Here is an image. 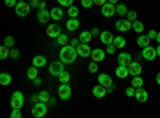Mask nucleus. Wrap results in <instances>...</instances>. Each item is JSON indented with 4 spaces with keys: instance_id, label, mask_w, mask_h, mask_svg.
Returning a JSON list of instances; mask_svg holds the SVG:
<instances>
[{
    "instance_id": "nucleus-1",
    "label": "nucleus",
    "mask_w": 160,
    "mask_h": 118,
    "mask_svg": "<svg viewBox=\"0 0 160 118\" xmlns=\"http://www.w3.org/2000/svg\"><path fill=\"white\" fill-rule=\"evenodd\" d=\"M77 48L72 45H64L59 51V61H62L64 64H72L77 59Z\"/></svg>"
},
{
    "instance_id": "nucleus-2",
    "label": "nucleus",
    "mask_w": 160,
    "mask_h": 118,
    "mask_svg": "<svg viewBox=\"0 0 160 118\" xmlns=\"http://www.w3.org/2000/svg\"><path fill=\"white\" fill-rule=\"evenodd\" d=\"M48 112V106H47V102H42V101H37L34 104V107H32V115L35 118H43Z\"/></svg>"
},
{
    "instance_id": "nucleus-3",
    "label": "nucleus",
    "mask_w": 160,
    "mask_h": 118,
    "mask_svg": "<svg viewBox=\"0 0 160 118\" xmlns=\"http://www.w3.org/2000/svg\"><path fill=\"white\" fill-rule=\"evenodd\" d=\"M10 104H11L13 109H19V110H21V107L24 106V96H22L21 91H15V93L11 94Z\"/></svg>"
},
{
    "instance_id": "nucleus-4",
    "label": "nucleus",
    "mask_w": 160,
    "mask_h": 118,
    "mask_svg": "<svg viewBox=\"0 0 160 118\" xmlns=\"http://www.w3.org/2000/svg\"><path fill=\"white\" fill-rule=\"evenodd\" d=\"M15 11H16V16L26 18V16H29V13H31V5L26 3V2H18L16 7H15Z\"/></svg>"
},
{
    "instance_id": "nucleus-5",
    "label": "nucleus",
    "mask_w": 160,
    "mask_h": 118,
    "mask_svg": "<svg viewBox=\"0 0 160 118\" xmlns=\"http://www.w3.org/2000/svg\"><path fill=\"white\" fill-rule=\"evenodd\" d=\"M58 96H59V99H62V101L71 99L72 89H71L69 83H61V85H59V88H58Z\"/></svg>"
},
{
    "instance_id": "nucleus-6",
    "label": "nucleus",
    "mask_w": 160,
    "mask_h": 118,
    "mask_svg": "<svg viewBox=\"0 0 160 118\" xmlns=\"http://www.w3.org/2000/svg\"><path fill=\"white\" fill-rule=\"evenodd\" d=\"M62 70H64V62H62V61L51 62L50 67H48V72H50V75H53V77H58Z\"/></svg>"
},
{
    "instance_id": "nucleus-7",
    "label": "nucleus",
    "mask_w": 160,
    "mask_h": 118,
    "mask_svg": "<svg viewBox=\"0 0 160 118\" xmlns=\"http://www.w3.org/2000/svg\"><path fill=\"white\" fill-rule=\"evenodd\" d=\"M141 56H142V59H146V61H154V59L157 58V50L152 48L151 45H149V46H144L142 51H141Z\"/></svg>"
},
{
    "instance_id": "nucleus-8",
    "label": "nucleus",
    "mask_w": 160,
    "mask_h": 118,
    "mask_svg": "<svg viewBox=\"0 0 160 118\" xmlns=\"http://www.w3.org/2000/svg\"><path fill=\"white\" fill-rule=\"evenodd\" d=\"M115 29L120 32H130L131 31V21H128L127 18H122L115 22Z\"/></svg>"
},
{
    "instance_id": "nucleus-9",
    "label": "nucleus",
    "mask_w": 160,
    "mask_h": 118,
    "mask_svg": "<svg viewBox=\"0 0 160 118\" xmlns=\"http://www.w3.org/2000/svg\"><path fill=\"white\" fill-rule=\"evenodd\" d=\"M128 72H130V75L131 77H136V75H141V72H142V67H141V64H139V61H131L128 65Z\"/></svg>"
},
{
    "instance_id": "nucleus-10",
    "label": "nucleus",
    "mask_w": 160,
    "mask_h": 118,
    "mask_svg": "<svg viewBox=\"0 0 160 118\" xmlns=\"http://www.w3.org/2000/svg\"><path fill=\"white\" fill-rule=\"evenodd\" d=\"M101 13H102V16H106V18H112L115 15V5L111 3V2H106L101 7Z\"/></svg>"
},
{
    "instance_id": "nucleus-11",
    "label": "nucleus",
    "mask_w": 160,
    "mask_h": 118,
    "mask_svg": "<svg viewBox=\"0 0 160 118\" xmlns=\"http://www.w3.org/2000/svg\"><path fill=\"white\" fill-rule=\"evenodd\" d=\"M90 58H91L93 61H95V62H101V61H104V59H106V51H104V50H101V48H95V50H91Z\"/></svg>"
},
{
    "instance_id": "nucleus-12",
    "label": "nucleus",
    "mask_w": 160,
    "mask_h": 118,
    "mask_svg": "<svg viewBox=\"0 0 160 118\" xmlns=\"http://www.w3.org/2000/svg\"><path fill=\"white\" fill-rule=\"evenodd\" d=\"M98 83H99V85H102L106 89L111 88V86L114 85L111 75H108V73H99V75H98Z\"/></svg>"
},
{
    "instance_id": "nucleus-13",
    "label": "nucleus",
    "mask_w": 160,
    "mask_h": 118,
    "mask_svg": "<svg viewBox=\"0 0 160 118\" xmlns=\"http://www.w3.org/2000/svg\"><path fill=\"white\" fill-rule=\"evenodd\" d=\"M77 54H78L80 58H90V54H91L90 45H88V43H80V45L77 46Z\"/></svg>"
},
{
    "instance_id": "nucleus-14",
    "label": "nucleus",
    "mask_w": 160,
    "mask_h": 118,
    "mask_svg": "<svg viewBox=\"0 0 160 118\" xmlns=\"http://www.w3.org/2000/svg\"><path fill=\"white\" fill-rule=\"evenodd\" d=\"M50 19H51V16H50V11H48L47 8L38 10V13H37V21H38L40 24H47Z\"/></svg>"
},
{
    "instance_id": "nucleus-15",
    "label": "nucleus",
    "mask_w": 160,
    "mask_h": 118,
    "mask_svg": "<svg viewBox=\"0 0 160 118\" xmlns=\"http://www.w3.org/2000/svg\"><path fill=\"white\" fill-rule=\"evenodd\" d=\"M45 32H47V35H48L50 38H56V37L61 34V27H59V24H50Z\"/></svg>"
},
{
    "instance_id": "nucleus-16",
    "label": "nucleus",
    "mask_w": 160,
    "mask_h": 118,
    "mask_svg": "<svg viewBox=\"0 0 160 118\" xmlns=\"http://www.w3.org/2000/svg\"><path fill=\"white\" fill-rule=\"evenodd\" d=\"M99 40H101V43H104V45H111V43H114V35H112V32H109V31H102V32L99 34Z\"/></svg>"
},
{
    "instance_id": "nucleus-17",
    "label": "nucleus",
    "mask_w": 160,
    "mask_h": 118,
    "mask_svg": "<svg viewBox=\"0 0 160 118\" xmlns=\"http://www.w3.org/2000/svg\"><path fill=\"white\" fill-rule=\"evenodd\" d=\"M135 97H136V101L138 102H141V104H144L146 101L149 99V93L146 89H142V86L141 88H136V93H135Z\"/></svg>"
},
{
    "instance_id": "nucleus-18",
    "label": "nucleus",
    "mask_w": 160,
    "mask_h": 118,
    "mask_svg": "<svg viewBox=\"0 0 160 118\" xmlns=\"http://www.w3.org/2000/svg\"><path fill=\"white\" fill-rule=\"evenodd\" d=\"M106 94H108V89H106L102 85H96V86H93V96L95 97H98V99H102V97H106Z\"/></svg>"
},
{
    "instance_id": "nucleus-19",
    "label": "nucleus",
    "mask_w": 160,
    "mask_h": 118,
    "mask_svg": "<svg viewBox=\"0 0 160 118\" xmlns=\"http://www.w3.org/2000/svg\"><path fill=\"white\" fill-rule=\"evenodd\" d=\"M66 27H68L69 32H74V31H78L80 27V21L77 18H69L68 22H66Z\"/></svg>"
},
{
    "instance_id": "nucleus-20",
    "label": "nucleus",
    "mask_w": 160,
    "mask_h": 118,
    "mask_svg": "<svg viewBox=\"0 0 160 118\" xmlns=\"http://www.w3.org/2000/svg\"><path fill=\"white\" fill-rule=\"evenodd\" d=\"M50 16H51V19L59 21V19H62V18H64V11H62V8L55 7V8H51V10H50Z\"/></svg>"
},
{
    "instance_id": "nucleus-21",
    "label": "nucleus",
    "mask_w": 160,
    "mask_h": 118,
    "mask_svg": "<svg viewBox=\"0 0 160 118\" xmlns=\"http://www.w3.org/2000/svg\"><path fill=\"white\" fill-rule=\"evenodd\" d=\"M115 75H117L118 78H122V80H125V78L130 75L128 67H127V65H120V64H118V67L115 69Z\"/></svg>"
},
{
    "instance_id": "nucleus-22",
    "label": "nucleus",
    "mask_w": 160,
    "mask_h": 118,
    "mask_svg": "<svg viewBox=\"0 0 160 118\" xmlns=\"http://www.w3.org/2000/svg\"><path fill=\"white\" fill-rule=\"evenodd\" d=\"M117 59H118V64L120 65H128L133 59H131V54L130 53H125V51H123V53H120L118 56H117Z\"/></svg>"
},
{
    "instance_id": "nucleus-23",
    "label": "nucleus",
    "mask_w": 160,
    "mask_h": 118,
    "mask_svg": "<svg viewBox=\"0 0 160 118\" xmlns=\"http://www.w3.org/2000/svg\"><path fill=\"white\" fill-rule=\"evenodd\" d=\"M32 65H35V67H38V69L45 67V65H47V58L45 56H34Z\"/></svg>"
},
{
    "instance_id": "nucleus-24",
    "label": "nucleus",
    "mask_w": 160,
    "mask_h": 118,
    "mask_svg": "<svg viewBox=\"0 0 160 118\" xmlns=\"http://www.w3.org/2000/svg\"><path fill=\"white\" fill-rule=\"evenodd\" d=\"M125 45H127L125 37H122V35H117V37H114V46H115V48L122 50V48H125Z\"/></svg>"
},
{
    "instance_id": "nucleus-25",
    "label": "nucleus",
    "mask_w": 160,
    "mask_h": 118,
    "mask_svg": "<svg viewBox=\"0 0 160 118\" xmlns=\"http://www.w3.org/2000/svg\"><path fill=\"white\" fill-rule=\"evenodd\" d=\"M151 45V38L148 37V34H146V35H139L138 37V46H141V48H144V46H149Z\"/></svg>"
},
{
    "instance_id": "nucleus-26",
    "label": "nucleus",
    "mask_w": 160,
    "mask_h": 118,
    "mask_svg": "<svg viewBox=\"0 0 160 118\" xmlns=\"http://www.w3.org/2000/svg\"><path fill=\"white\" fill-rule=\"evenodd\" d=\"M91 38H93V35H91V32L90 31H83V32H80V43H90L91 42Z\"/></svg>"
},
{
    "instance_id": "nucleus-27",
    "label": "nucleus",
    "mask_w": 160,
    "mask_h": 118,
    "mask_svg": "<svg viewBox=\"0 0 160 118\" xmlns=\"http://www.w3.org/2000/svg\"><path fill=\"white\" fill-rule=\"evenodd\" d=\"M11 83V75L7 72H0V85L2 86H8Z\"/></svg>"
},
{
    "instance_id": "nucleus-28",
    "label": "nucleus",
    "mask_w": 160,
    "mask_h": 118,
    "mask_svg": "<svg viewBox=\"0 0 160 118\" xmlns=\"http://www.w3.org/2000/svg\"><path fill=\"white\" fill-rule=\"evenodd\" d=\"M131 31H135V32H138V34H142L144 32V24L141 22V21H133L131 22Z\"/></svg>"
},
{
    "instance_id": "nucleus-29",
    "label": "nucleus",
    "mask_w": 160,
    "mask_h": 118,
    "mask_svg": "<svg viewBox=\"0 0 160 118\" xmlns=\"http://www.w3.org/2000/svg\"><path fill=\"white\" fill-rule=\"evenodd\" d=\"M58 80H59V83H69V82H71V73H69L68 70H62V72L58 75Z\"/></svg>"
},
{
    "instance_id": "nucleus-30",
    "label": "nucleus",
    "mask_w": 160,
    "mask_h": 118,
    "mask_svg": "<svg viewBox=\"0 0 160 118\" xmlns=\"http://www.w3.org/2000/svg\"><path fill=\"white\" fill-rule=\"evenodd\" d=\"M38 77V67H35V65H32V67L28 69V78L29 80H34V78Z\"/></svg>"
},
{
    "instance_id": "nucleus-31",
    "label": "nucleus",
    "mask_w": 160,
    "mask_h": 118,
    "mask_svg": "<svg viewBox=\"0 0 160 118\" xmlns=\"http://www.w3.org/2000/svg\"><path fill=\"white\" fill-rule=\"evenodd\" d=\"M127 11H128L127 5H122V3H117V5H115V13H117L118 16H125Z\"/></svg>"
},
{
    "instance_id": "nucleus-32",
    "label": "nucleus",
    "mask_w": 160,
    "mask_h": 118,
    "mask_svg": "<svg viewBox=\"0 0 160 118\" xmlns=\"http://www.w3.org/2000/svg\"><path fill=\"white\" fill-rule=\"evenodd\" d=\"M142 85H144V80L141 78V75L133 77V80H131V86H133V88H141Z\"/></svg>"
},
{
    "instance_id": "nucleus-33",
    "label": "nucleus",
    "mask_w": 160,
    "mask_h": 118,
    "mask_svg": "<svg viewBox=\"0 0 160 118\" xmlns=\"http://www.w3.org/2000/svg\"><path fill=\"white\" fill-rule=\"evenodd\" d=\"M7 58H10V50L5 45H0V61H3Z\"/></svg>"
},
{
    "instance_id": "nucleus-34",
    "label": "nucleus",
    "mask_w": 160,
    "mask_h": 118,
    "mask_svg": "<svg viewBox=\"0 0 160 118\" xmlns=\"http://www.w3.org/2000/svg\"><path fill=\"white\" fill-rule=\"evenodd\" d=\"M55 45H61V46H64V45H68V35H64L62 32L56 37V43Z\"/></svg>"
},
{
    "instance_id": "nucleus-35",
    "label": "nucleus",
    "mask_w": 160,
    "mask_h": 118,
    "mask_svg": "<svg viewBox=\"0 0 160 118\" xmlns=\"http://www.w3.org/2000/svg\"><path fill=\"white\" fill-rule=\"evenodd\" d=\"M68 16H69V18H77V16H78V8L74 7V5H71V7L68 8Z\"/></svg>"
},
{
    "instance_id": "nucleus-36",
    "label": "nucleus",
    "mask_w": 160,
    "mask_h": 118,
    "mask_svg": "<svg viewBox=\"0 0 160 118\" xmlns=\"http://www.w3.org/2000/svg\"><path fill=\"white\" fill-rule=\"evenodd\" d=\"M125 16H127V19H128V21H131V22H133V21H136V19H138V13H136L135 10H128Z\"/></svg>"
},
{
    "instance_id": "nucleus-37",
    "label": "nucleus",
    "mask_w": 160,
    "mask_h": 118,
    "mask_svg": "<svg viewBox=\"0 0 160 118\" xmlns=\"http://www.w3.org/2000/svg\"><path fill=\"white\" fill-rule=\"evenodd\" d=\"M3 45H5L7 48H11L13 45H15V37H11V35H7V37L3 38Z\"/></svg>"
},
{
    "instance_id": "nucleus-38",
    "label": "nucleus",
    "mask_w": 160,
    "mask_h": 118,
    "mask_svg": "<svg viewBox=\"0 0 160 118\" xmlns=\"http://www.w3.org/2000/svg\"><path fill=\"white\" fill-rule=\"evenodd\" d=\"M37 96H38V101H42V102H48L50 97H51L48 91H42V93H38Z\"/></svg>"
},
{
    "instance_id": "nucleus-39",
    "label": "nucleus",
    "mask_w": 160,
    "mask_h": 118,
    "mask_svg": "<svg viewBox=\"0 0 160 118\" xmlns=\"http://www.w3.org/2000/svg\"><path fill=\"white\" fill-rule=\"evenodd\" d=\"M88 70L91 72V73H98V70H99V67H98V62H90V65H88Z\"/></svg>"
},
{
    "instance_id": "nucleus-40",
    "label": "nucleus",
    "mask_w": 160,
    "mask_h": 118,
    "mask_svg": "<svg viewBox=\"0 0 160 118\" xmlns=\"http://www.w3.org/2000/svg\"><path fill=\"white\" fill-rule=\"evenodd\" d=\"M135 93H136V88H133V86H128V88L125 89V94H127L128 97H135Z\"/></svg>"
},
{
    "instance_id": "nucleus-41",
    "label": "nucleus",
    "mask_w": 160,
    "mask_h": 118,
    "mask_svg": "<svg viewBox=\"0 0 160 118\" xmlns=\"http://www.w3.org/2000/svg\"><path fill=\"white\" fill-rule=\"evenodd\" d=\"M56 2L61 5V7H66V8H69L72 3H74V0H56Z\"/></svg>"
},
{
    "instance_id": "nucleus-42",
    "label": "nucleus",
    "mask_w": 160,
    "mask_h": 118,
    "mask_svg": "<svg viewBox=\"0 0 160 118\" xmlns=\"http://www.w3.org/2000/svg\"><path fill=\"white\" fill-rule=\"evenodd\" d=\"M115 51H117V48L114 46V43H111V45H106V53H108V54H114Z\"/></svg>"
},
{
    "instance_id": "nucleus-43",
    "label": "nucleus",
    "mask_w": 160,
    "mask_h": 118,
    "mask_svg": "<svg viewBox=\"0 0 160 118\" xmlns=\"http://www.w3.org/2000/svg\"><path fill=\"white\" fill-rule=\"evenodd\" d=\"M93 5H95V3H93V0H82V7L83 8H91Z\"/></svg>"
},
{
    "instance_id": "nucleus-44",
    "label": "nucleus",
    "mask_w": 160,
    "mask_h": 118,
    "mask_svg": "<svg viewBox=\"0 0 160 118\" xmlns=\"http://www.w3.org/2000/svg\"><path fill=\"white\" fill-rule=\"evenodd\" d=\"M10 58L11 59H18L19 58V51L18 50H10Z\"/></svg>"
},
{
    "instance_id": "nucleus-45",
    "label": "nucleus",
    "mask_w": 160,
    "mask_h": 118,
    "mask_svg": "<svg viewBox=\"0 0 160 118\" xmlns=\"http://www.w3.org/2000/svg\"><path fill=\"white\" fill-rule=\"evenodd\" d=\"M16 3H18V0H5V7H8V8L16 7Z\"/></svg>"
},
{
    "instance_id": "nucleus-46",
    "label": "nucleus",
    "mask_w": 160,
    "mask_h": 118,
    "mask_svg": "<svg viewBox=\"0 0 160 118\" xmlns=\"http://www.w3.org/2000/svg\"><path fill=\"white\" fill-rule=\"evenodd\" d=\"M11 118H21L22 115H21V112H19V109H13V112H11V115H10Z\"/></svg>"
},
{
    "instance_id": "nucleus-47",
    "label": "nucleus",
    "mask_w": 160,
    "mask_h": 118,
    "mask_svg": "<svg viewBox=\"0 0 160 118\" xmlns=\"http://www.w3.org/2000/svg\"><path fill=\"white\" fill-rule=\"evenodd\" d=\"M38 3H40V0H29L31 8H38Z\"/></svg>"
},
{
    "instance_id": "nucleus-48",
    "label": "nucleus",
    "mask_w": 160,
    "mask_h": 118,
    "mask_svg": "<svg viewBox=\"0 0 160 118\" xmlns=\"http://www.w3.org/2000/svg\"><path fill=\"white\" fill-rule=\"evenodd\" d=\"M106 2H108V0H93V3H95V5H98V7H102Z\"/></svg>"
},
{
    "instance_id": "nucleus-49",
    "label": "nucleus",
    "mask_w": 160,
    "mask_h": 118,
    "mask_svg": "<svg viewBox=\"0 0 160 118\" xmlns=\"http://www.w3.org/2000/svg\"><path fill=\"white\" fill-rule=\"evenodd\" d=\"M90 32H91V35H93V37H96V35H99V34H101L98 27H93V29H91Z\"/></svg>"
},
{
    "instance_id": "nucleus-50",
    "label": "nucleus",
    "mask_w": 160,
    "mask_h": 118,
    "mask_svg": "<svg viewBox=\"0 0 160 118\" xmlns=\"http://www.w3.org/2000/svg\"><path fill=\"white\" fill-rule=\"evenodd\" d=\"M148 37L151 38V40H152V38H155V37H157V31H149V32H148Z\"/></svg>"
},
{
    "instance_id": "nucleus-51",
    "label": "nucleus",
    "mask_w": 160,
    "mask_h": 118,
    "mask_svg": "<svg viewBox=\"0 0 160 118\" xmlns=\"http://www.w3.org/2000/svg\"><path fill=\"white\" fill-rule=\"evenodd\" d=\"M34 85H35V86H38V85H42V78H40V77L34 78Z\"/></svg>"
},
{
    "instance_id": "nucleus-52",
    "label": "nucleus",
    "mask_w": 160,
    "mask_h": 118,
    "mask_svg": "<svg viewBox=\"0 0 160 118\" xmlns=\"http://www.w3.org/2000/svg\"><path fill=\"white\" fill-rule=\"evenodd\" d=\"M71 45H72V46H75V48H77V46H78V45H80V40H78V38H74V40H72V42H71Z\"/></svg>"
},
{
    "instance_id": "nucleus-53",
    "label": "nucleus",
    "mask_w": 160,
    "mask_h": 118,
    "mask_svg": "<svg viewBox=\"0 0 160 118\" xmlns=\"http://www.w3.org/2000/svg\"><path fill=\"white\" fill-rule=\"evenodd\" d=\"M42 8H47V3L43 2V0H42V2L38 3V10H42Z\"/></svg>"
},
{
    "instance_id": "nucleus-54",
    "label": "nucleus",
    "mask_w": 160,
    "mask_h": 118,
    "mask_svg": "<svg viewBox=\"0 0 160 118\" xmlns=\"http://www.w3.org/2000/svg\"><path fill=\"white\" fill-rule=\"evenodd\" d=\"M114 91H115V86L112 85L111 88H108V94H109V93H114Z\"/></svg>"
},
{
    "instance_id": "nucleus-55",
    "label": "nucleus",
    "mask_w": 160,
    "mask_h": 118,
    "mask_svg": "<svg viewBox=\"0 0 160 118\" xmlns=\"http://www.w3.org/2000/svg\"><path fill=\"white\" fill-rule=\"evenodd\" d=\"M157 85H158V86H160V72H158V73H157Z\"/></svg>"
},
{
    "instance_id": "nucleus-56",
    "label": "nucleus",
    "mask_w": 160,
    "mask_h": 118,
    "mask_svg": "<svg viewBox=\"0 0 160 118\" xmlns=\"http://www.w3.org/2000/svg\"><path fill=\"white\" fill-rule=\"evenodd\" d=\"M135 58H136V61H141V59H142V56H141V54H135Z\"/></svg>"
},
{
    "instance_id": "nucleus-57",
    "label": "nucleus",
    "mask_w": 160,
    "mask_h": 118,
    "mask_svg": "<svg viewBox=\"0 0 160 118\" xmlns=\"http://www.w3.org/2000/svg\"><path fill=\"white\" fill-rule=\"evenodd\" d=\"M108 2H111V3H114V5H117V3H118V0H108Z\"/></svg>"
},
{
    "instance_id": "nucleus-58",
    "label": "nucleus",
    "mask_w": 160,
    "mask_h": 118,
    "mask_svg": "<svg viewBox=\"0 0 160 118\" xmlns=\"http://www.w3.org/2000/svg\"><path fill=\"white\" fill-rule=\"evenodd\" d=\"M155 50H157V56H158V58H160V45H158V46H157V48H155Z\"/></svg>"
},
{
    "instance_id": "nucleus-59",
    "label": "nucleus",
    "mask_w": 160,
    "mask_h": 118,
    "mask_svg": "<svg viewBox=\"0 0 160 118\" xmlns=\"http://www.w3.org/2000/svg\"><path fill=\"white\" fill-rule=\"evenodd\" d=\"M155 38H157V42H158V45H160V32L157 34V37H155Z\"/></svg>"
},
{
    "instance_id": "nucleus-60",
    "label": "nucleus",
    "mask_w": 160,
    "mask_h": 118,
    "mask_svg": "<svg viewBox=\"0 0 160 118\" xmlns=\"http://www.w3.org/2000/svg\"><path fill=\"white\" fill-rule=\"evenodd\" d=\"M18 2H26V0H18Z\"/></svg>"
}]
</instances>
